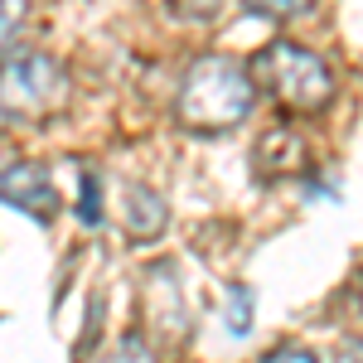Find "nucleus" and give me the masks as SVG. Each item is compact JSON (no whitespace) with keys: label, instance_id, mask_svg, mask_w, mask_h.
<instances>
[{"label":"nucleus","instance_id":"3","mask_svg":"<svg viewBox=\"0 0 363 363\" xmlns=\"http://www.w3.org/2000/svg\"><path fill=\"white\" fill-rule=\"evenodd\" d=\"M68 102V73L54 54L10 49L0 58V116L5 121H44Z\"/></svg>","mask_w":363,"mask_h":363},{"label":"nucleus","instance_id":"10","mask_svg":"<svg viewBox=\"0 0 363 363\" xmlns=\"http://www.w3.org/2000/svg\"><path fill=\"white\" fill-rule=\"evenodd\" d=\"M25 10H29V0H0V44H5V39L20 29Z\"/></svg>","mask_w":363,"mask_h":363},{"label":"nucleus","instance_id":"12","mask_svg":"<svg viewBox=\"0 0 363 363\" xmlns=\"http://www.w3.org/2000/svg\"><path fill=\"white\" fill-rule=\"evenodd\" d=\"M0 121H5V116H0Z\"/></svg>","mask_w":363,"mask_h":363},{"label":"nucleus","instance_id":"6","mask_svg":"<svg viewBox=\"0 0 363 363\" xmlns=\"http://www.w3.org/2000/svg\"><path fill=\"white\" fill-rule=\"evenodd\" d=\"M315 0H247L252 15H262V20H286V15H306Z\"/></svg>","mask_w":363,"mask_h":363},{"label":"nucleus","instance_id":"2","mask_svg":"<svg viewBox=\"0 0 363 363\" xmlns=\"http://www.w3.org/2000/svg\"><path fill=\"white\" fill-rule=\"evenodd\" d=\"M247 78L257 92H272L286 112L315 116L335 102V73L320 54H310L296 39H272L262 44L247 63Z\"/></svg>","mask_w":363,"mask_h":363},{"label":"nucleus","instance_id":"9","mask_svg":"<svg viewBox=\"0 0 363 363\" xmlns=\"http://www.w3.org/2000/svg\"><path fill=\"white\" fill-rule=\"evenodd\" d=\"M233 335H247L252 330V291L247 286H233V315H228Z\"/></svg>","mask_w":363,"mask_h":363},{"label":"nucleus","instance_id":"8","mask_svg":"<svg viewBox=\"0 0 363 363\" xmlns=\"http://www.w3.org/2000/svg\"><path fill=\"white\" fill-rule=\"evenodd\" d=\"M78 218H83L87 228L102 223V203H97V174H92V169H83V199H78Z\"/></svg>","mask_w":363,"mask_h":363},{"label":"nucleus","instance_id":"4","mask_svg":"<svg viewBox=\"0 0 363 363\" xmlns=\"http://www.w3.org/2000/svg\"><path fill=\"white\" fill-rule=\"evenodd\" d=\"M0 203H10V208H20L29 218H39V223H49L58 213V189H54V174L44 165H34V160H15V165L0 169Z\"/></svg>","mask_w":363,"mask_h":363},{"label":"nucleus","instance_id":"5","mask_svg":"<svg viewBox=\"0 0 363 363\" xmlns=\"http://www.w3.org/2000/svg\"><path fill=\"white\" fill-rule=\"evenodd\" d=\"M121 223H126V233H131L136 242L160 238L165 223H169L165 199L155 194V189H145V184H131V189H126V208H121Z\"/></svg>","mask_w":363,"mask_h":363},{"label":"nucleus","instance_id":"11","mask_svg":"<svg viewBox=\"0 0 363 363\" xmlns=\"http://www.w3.org/2000/svg\"><path fill=\"white\" fill-rule=\"evenodd\" d=\"M262 363H320L310 349H277V354H267Z\"/></svg>","mask_w":363,"mask_h":363},{"label":"nucleus","instance_id":"7","mask_svg":"<svg viewBox=\"0 0 363 363\" xmlns=\"http://www.w3.org/2000/svg\"><path fill=\"white\" fill-rule=\"evenodd\" d=\"M107 363H155V349H150L140 335H126L112 349V359H107Z\"/></svg>","mask_w":363,"mask_h":363},{"label":"nucleus","instance_id":"1","mask_svg":"<svg viewBox=\"0 0 363 363\" xmlns=\"http://www.w3.org/2000/svg\"><path fill=\"white\" fill-rule=\"evenodd\" d=\"M252 107H257V87H252L247 68L228 54H199L189 73L179 78L174 116L194 136H223L228 126L247 121Z\"/></svg>","mask_w":363,"mask_h":363}]
</instances>
